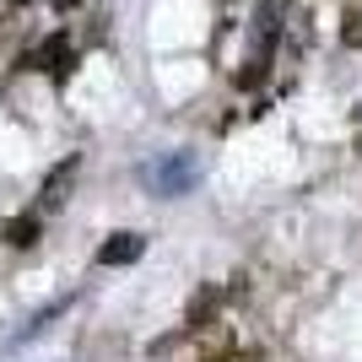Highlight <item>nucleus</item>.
Masks as SVG:
<instances>
[{"mask_svg": "<svg viewBox=\"0 0 362 362\" xmlns=\"http://www.w3.org/2000/svg\"><path fill=\"white\" fill-rule=\"evenodd\" d=\"M141 179L157 189V195H184L195 184V157H168V163H151L141 168Z\"/></svg>", "mask_w": 362, "mask_h": 362, "instance_id": "obj_1", "label": "nucleus"}, {"mask_svg": "<svg viewBox=\"0 0 362 362\" xmlns=\"http://www.w3.org/2000/svg\"><path fill=\"white\" fill-rule=\"evenodd\" d=\"M33 65H38V71H49L54 81H65V76H71V65H76V49H71V38H65V33L44 38V49L33 54Z\"/></svg>", "mask_w": 362, "mask_h": 362, "instance_id": "obj_2", "label": "nucleus"}, {"mask_svg": "<svg viewBox=\"0 0 362 362\" xmlns=\"http://www.w3.org/2000/svg\"><path fill=\"white\" fill-rule=\"evenodd\" d=\"M141 249H146V238H141V233H114V238L98 243V265H136Z\"/></svg>", "mask_w": 362, "mask_h": 362, "instance_id": "obj_3", "label": "nucleus"}, {"mask_svg": "<svg viewBox=\"0 0 362 362\" xmlns=\"http://www.w3.org/2000/svg\"><path fill=\"white\" fill-rule=\"evenodd\" d=\"M76 168H81V163H76V157H65V163H60V168H54V173H49V179H44V211H60L65 200H71Z\"/></svg>", "mask_w": 362, "mask_h": 362, "instance_id": "obj_4", "label": "nucleus"}, {"mask_svg": "<svg viewBox=\"0 0 362 362\" xmlns=\"http://www.w3.org/2000/svg\"><path fill=\"white\" fill-rule=\"evenodd\" d=\"M6 243L11 249H33L38 243V216H11L6 222Z\"/></svg>", "mask_w": 362, "mask_h": 362, "instance_id": "obj_5", "label": "nucleus"}, {"mask_svg": "<svg viewBox=\"0 0 362 362\" xmlns=\"http://www.w3.org/2000/svg\"><path fill=\"white\" fill-rule=\"evenodd\" d=\"M341 38H346L351 49H362V11H351V16H346V28H341Z\"/></svg>", "mask_w": 362, "mask_h": 362, "instance_id": "obj_6", "label": "nucleus"}, {"mask_svg": "<svg viewBox=\"0 0 362 362\" xmlns=\"http://www.w3.org/2000/svg\"><path fill=\"white\" fill-rule=\"evenodd\" d=\"M54 6H60V11H71V6H81V0H54Z\"/></svg>", "mask_w": 362, "mask_h": 362, "instance_id": "obj_7", "label": "nucleus"}, {"mask_svg": "<svg viewBox=\"0 0 362 362\" xmlns=\"http://www.w3.org/2000/svg\"><path fill=\"white\" fill-rule=\"evenodd\" d=\"M11 6H28V0H11Z\"/></svg>", "mask_w": 362, "mask_h": 362, "instance_id": "obj_8", "label": "nucleus"}, {"mask_svg": "<svg viewBox=\"0 0 362 362\" xmlns=\"http://www.w3.org/2000/svg\"><path fill=\"white\" fill-rule=\"evenodd\" d=\"M357 119H362V103H357Z\"/></svg>", "mask_w": 362, "mask_h": 362, "instance_id": "obj_9", "label": "nucleus"}]
</instances>
